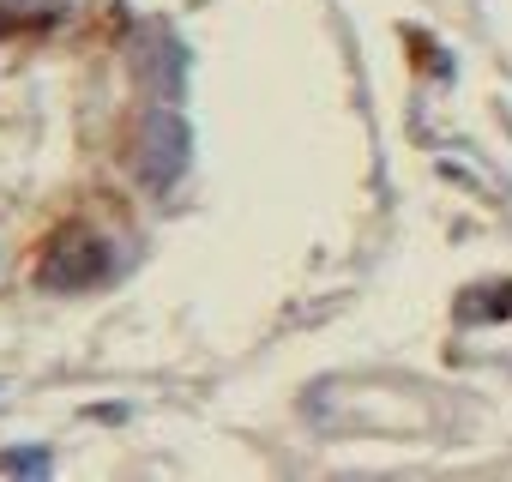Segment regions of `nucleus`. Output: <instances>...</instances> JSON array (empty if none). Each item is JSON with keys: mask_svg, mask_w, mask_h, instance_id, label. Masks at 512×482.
<instances>
[{"mask_svg": "<svg viewBox=\"0 0 512 482\" xmlns=\"http://www.w3.org/2000/svg\"><path fill=\"white\" fill-rule=\"evenodd\" d=\"M458 320H512V284H476V290H464Z\"/></svg>", "mask_w": 512, "mask_h": 482, "instance_id": "7ed1b4c3", "label": "nucleus"}, {"mask_svg": "<svg viewBox=\"0 0 512 482\" xmlns=\"http://www.w3.org/2000/svg\"><path fill=\"white\" fill-rule=\"evenodd\" d=\"M181 169H187V127H181V115H169V109L145 115V127H139V175L157 193H169Z\"/></svg>", "mask_w": 512, "mask_h": 482, "instance_id": "f03ea898", "label": "nucleus"}, {"mask_svg": "<svg viewBox=\"0 0 512 482\" xmlns=\"http://www.w3.org/2000/svg\"><path fill=\"white\" fill-rule=\"evenodd\" d=\"M49 452H0V476H49Z\"/></svg>", "mask_w": 512, "mask_h": 482, "instance_id": "20e7f679", "label": "nucleus"}, {"mask_svg": "<svg viewBox=\"0 0 512 482\" xmlns=\"http://www.w3.org/2000/svg\"><path fill=\"white\" fill-rule=\"evenodd\" d=\"M109 272H115V248H109L97 229L73 223V229H55V235H49V248H43V260H37V290H49V296H79V290L109 284Z\"/></svg>", "mask_w": 512, "mask_h": 482, "instance_id": "f257e3e1", "label": "nucleus"}]
</instances>
